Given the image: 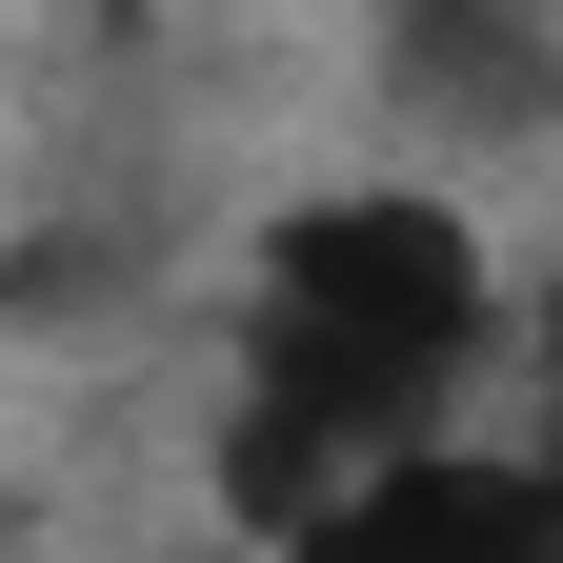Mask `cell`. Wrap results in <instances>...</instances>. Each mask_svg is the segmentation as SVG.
Segmentation results:
<instances>
[{"mask_svg": "<svg viewBox=\"0 0 563 563\" xmlns=\"http://www.w3.org/2000/svg\"><path fill=\"white\" fill-rule=\"evenodd\" d=\"M483 342V242L443 222V201H302V222L262 242V383L342 422V443H422V402H443V363Z\"/></svg>", "mask_w": 563, "mask_h": 563, "instance_id": "6da1fadb", "label": "cell"}, {"mask_svg": "<svg viewBox=\"0 0 563 563\" xmlns=\"http://www.w3.org/2000/svg\"><path fill=\"white\" fill-rule=\"evenodd\" d=\"M282 563H563V463H483V443H383Z\"/></svg>", "mask_w": 563, "mask_h": 563, "instance_id": "7a4b0ae2", "label": "cell"}, {"mask_svg": "<svg viewBox=\"0 0 563 563\" xmlns=\"http://www.w3.org/2000/svg\"><path fill=\"white\" fill-rule=\"evenodd\" d=\"M383 41H402V81L443 101V121H483V141L563 121V41L523 21V0H383Z\"/></svg>", "mask_w": 563, "mask_h": 563, "instance_id": "3957f363", "label": "cell"}, {"mask_svg": "<svg viewBox=\"0 0 563 563\" xmlns=\"http://www.w3.org/2000/svg\"><path fill=\"white\" fill-rule=\"evenodd\" d=\"M342 483H363V443H342V422H302L282 383H242V422H222V504H242L262 543H302Z\"/></svg>", "mask_w": 563, "mask_h": 563, "instance_id": "277c9868", "label": "cell"}]
</instances>
